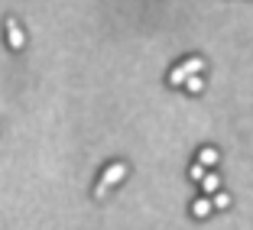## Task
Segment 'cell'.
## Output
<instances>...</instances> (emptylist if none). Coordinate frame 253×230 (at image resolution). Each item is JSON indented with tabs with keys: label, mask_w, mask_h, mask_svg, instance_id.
<instances>
[{
	"label": "cell",
	"mask_w": 253,
	"mask_h": 230,
	"mask_svg": "<svg viewBox=\"0 0 253 230\" xmlns=\"http://www.w3.org/2000/svg\"><path fill=\"white\" fill-rule=\"evenodd\" d=\"M211 211H214V204H211L208 194H201V198H195V201H192V214H195V217H208Z\"/></svg>",
	"instance_id": "5"
},
{
	"label": "cell",
	"mask_w": 253,
	"mask_h": 230,
	"mask_svg": "<svg viewBox=\"0 0 253 230\" xmlns=\"http://www.w3.org/2000/svg\"><path fill=\"white\" fill-rule=\"evenodd\" d=\"M217 159H221V156H217L214 146H201V149H198V165H205V169H214Z\"/></svg>",
	"instance_id": "4"
},
{
	"label": "cell",
	"mask_w": 253,
	"mask_h": 230,
	"mask_svg": "<svg viewBox=\"0 0 253 230\" xmlns=\"http://www.w3.org/2000/svg\"><path fill=\"white\" fill-rule=\"evenodd\" d=\"M211 204H214V211H227V208H231V194H227V192H217L214 198H211Z\"/></svg>",
	"instance_id": "8"
},
{
	"label": "cell",
	"mask_w": 253,
	"mask_h": 230,
	"mask_svg": "<svg viewBox=\"0 0 253 230\" xmlns=\"http://www.w3.org/2000/svg\"><path fill=\"white\" fill-rule=\"evenodd\" d=\"M188 175H192L195 182H201V178H205V165H198V162H195L192 169H188Z\"/></svg>",
	"instance_id": "10"
},
{
	"label": "cell",
	"mask_w": 253,
	"mask_h": 230,
	"mask_svg": "<svg viewBox=\"0 0 253 230\" xmlns=\"http://www.w3.org/2000/svg\"><path fill=\"white\" fill-rule=\"evenodd\" d=\"M185 81H188V72H185L182 65H175V68L169 72V84H172V88H179V84H185Z\"/></svg>",
	"instance_id": "7"
},
{
	"label": "cell",
	"mask_w": 253,
	"mask_h": 230,
	"mask_svg": "<svg viewBox=\"0 0 253 230\" xmlns=\"http://www.w3.org/2000/svg\"><path fill=\"white\" fill-rule=\"evenodd\" d=\"M182 68L188 72V78H192V75H201V72H205V59H195V55H192V59L182 62Z\"/></svg>",
	"instance_id": "6"
},
{
	"label": "cell",
	"mask_w": 253,
	"mask_h": 230,
	"mask_svg": "<svg viewBox=\"0 0 253 230\" xmlns=\"http://www.w3.org/2000/svg\"><path fill=\"white\" fill-rule=\"evenodd\" d=\"M126 172H130V169H126V162H111L104 172H101V185H107V188L120 185V182L126 178Z\"/></svg>",
	"instance_id": "2"
},
{
	"label": "cell",
	"mask_w": 253,
	"mask_h": 230,
	"mask_svg": "<svg viewBox=\"0 0 253 230\" xmlns=\"http://www.w3.org/2000/svg\"><path fill=\"white\" fill-rule=\"evenodd\" d=\"M201 192L208 194H217L221 192V175H217V172H205V178H201Z\"/></svg>",
	"instance_id": "3"
},
{
	"label": "cell",
	"mask_w": 253,
	"mask_h": 230,
	"mask_svg": "<svg viewBox=\"0 0 253 230\" xmlns=\"http://www.w3.org/2000/svg\"><path fill=\"white\" fill-rule=\"evenodd\" d=\"M7 42H10L13 52H23V49H26V33H23L16 16H7Z\"/></svg>",
	"instance_id": "1"
},
{
	"label": "cell",
	"mask_w": 253,
	"mask_h": 230,
	"mask_svg": "<svg viewBox=\"0 0 253 230\" xmlns=\"http://www.w3.org/2000/svg\"><path fill=\"white\" fill-rule=\"evenodd\" d=\"M185 88H188V94H198V91H205V78H201V75H192L185 81Z\"/></svg>",
	"instance_id": "9"
},
{
	"label": "cell",
	"mask_w": 253,
	"mask_h": 230,
	"mask_svg": "<svg viewBox=\"0 0 253 230\" xmlns=\"http://www.w3.org/2000/svg\"><path fill=\"white\" fill-rule=\"evenodd\" d=\"M107 194H111V188H107V185H101V182H97V185H94V198H97V201H104Z\"/></svg>",
	"instance_id": "11"
}]
</instances>
